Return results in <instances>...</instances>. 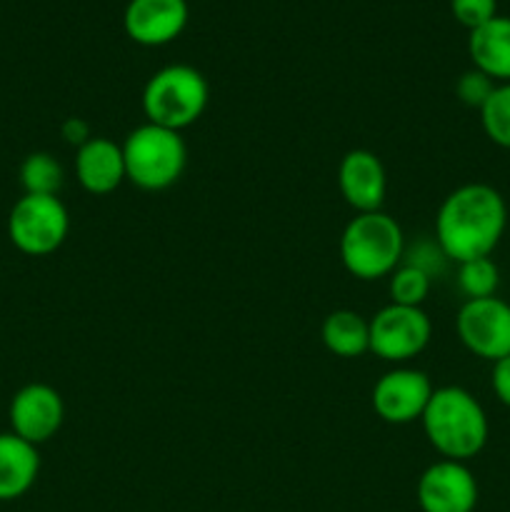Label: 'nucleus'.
Instances as JSON below:
<instances>
[{"instance_id": "nucleus-1", "label": "nucleus", "mask_w": 510, "mask_h": 512, "mask_svg": "<svg viewBox=\"0 0 510 512\" xmlns=\"http://www.w3.org/2000/svg\"><path fill=\"white\" fill-rule=\"evenodd\" d=\"M508 228L505 198L485 183H465L445 195L435 215V243L453 263L490 258Z\"/></svg>"}, {"instance_id": "nucleus-2", "label": "nucleus", "mask_w": 510, "mask_h": 512, "mask_svg": "<svg viewBox=\"0 0 510 512\" xmlns=\"http://www.w3.org/2000/svg\"><path fill=\"white\" fill-rule=\"evenodd\" d=\"M420 425L435 453L443 455L445 460H458V463H468L470 458H475L485 448L490 435L485 408L473 393L460 385L435 388Z\"/></svg>"}, {"instance_id": "nucleus-3", "label": "nucleus", "mask_w": 510, "mask_h": 512, "mask_svg": "<svg viewBox=\"0 0 510 512\" xmlns=\"http://www.w3.org/2000/svg\"><path fill=\"white\" fill-rule=\"evenodd\" d=\"M405 255V235L398 220L385 210L355 213L340 235V260L353 278H388Z\"/></svg>"}, {"instance_id": "nucleus-4", "label": "nucleus", "mask_w": 510, "mask_h": 512, "mask_svg": "<svg viewBox=\"0 0 510 512\" xmlns=\"http://www.w3.org/2000/svg\"><path fill=\"white\" fill-rule=\"evenodd\" d=\"M210 100V85L198 68L185 63L165 65L155 70L143 88L145 123L183 133L198 123Z\"/></svg>"}, {"instance_id": "nucleus-5", "label": "nucleus", "mask_w": 510, "mask_h": 512, "mask_svg": "<svg viewBox=\"0 0 510 512\" xmlns=\"http://www.w3.org/2000/svg\"><path fill=\"white\" fill-rule=\"evenodd\" d=\"M125 175L130 183L148 193L168 190L183 178L188 165V145L178 130L143 123L130 130L123 143Z\"/></svg>"}, {"instance_id": "nucleus-6", "label": "nucleus", "mask_w": 510, "mask_h": 512, "mask_svg": "<svg viewBox=\"0 0 510 512\" xmlns=\"http://www.w3.org/2000/svg\"><path fill=\"white\" fill-rule=\"evenodd\" d=\"M70 233V213L58 195H25L8 215V238L20 253L43 258L55 253Z\"/></svg>"}, {"instance_id": "nucleus-7", "label": "nucleus", "mask_w": 510, "mask_h": 512, "mask_svg": "<svg viewBox=\"0 0 510 512\" xmlns=\"http://www.w3.org/2000/svg\"><path fill=\"white\" fill-rule=\"evenodd\" d=\"M433 338V323L423 308L385 305L370 318V353L393 365H403L423 353Z\"/></svg>"}, {"instance_id": "nucleus-8", "label": "nucleus", "mask_w": 510, "mask_h": 512, "mask_svg": "<svg viewBox=\"0 0 510 512\" xmlns=\"http://www.w3.org/2000/svg\"><path fill=\"white\" fill-rule=\"evenodd\" d=\"M455 333L465 350L475 358L498 360L510 355V303L493 295V298L465 300L455 315Z\"/></svg>"}, {"instance_id": "nucleus-9", "label": "nucleus", "mask_w": 510, "mask_h": 512, "mask_svg": "<svg viewBox=\"0 0 510 512\" xmlns=\"http://www.w3.org/2000/svg\"><path fill=\"white\" fill-rule=\"evenodd\" d=\"M433 383L423 370L395 365L383 373L373 385V410L383 423L410 425L423 418L428 400L433 395Z\"/></svg>"}, {"instance_id": "nucleus-10", "label": "nucleus", "mask_w": 510, "mask_h": 512, "mask_svg": "<svg viewBox=\"0 0 510 512\" xmlns=\"http://www.w3.org/2000/svg\"><path fill=\"white\" fill-rule=\"evenodd\" d=\"M480 488L473 470L458 460H435L415 485V500L423 512H473Z\"/></svg>"}, {"instance_id": "nucleus-11", "label": "nucleus", "mask_w": 510, "mask_h": 512, "mask_svg": "<svg viewBox=\"0 0 510 512\" xmlns=\"http://www.w3.org/2000/svg\"><path fill=\"white\" fill-rule=\"evenodd\" d=\"M10 433L28 440L30 445H43L58 435L65 420V403L53 385H23L10 400Z\"/></svg>"}, {"instance_id": "nucleus-12", "label": "nucleus", "mask_w": 510, "mask_h": 512, "mask_svg": "<svg viewBox=\"0 0 510 512\" xmlns=\"http://www.w3.org/2000/svg\"><path fill=\"white\" fill-rule=\"evenodd\" d=\"M338 188L355 213L383 210L388 195V173L383 160L373 150H348L338 165Z\"/></svg>"}, {"instance_id": "nucleus-13", "label": "nucleus", "mask_w": 510, "mask_h": 512, "mask_svg": "<svg viewBox=\"0 0 510 512\" xmlns=\"http://www.w3.org/2000/svg\"><path fill=\"white\" fill-rule=\"evenodd\" d=\"M188 18V0H128L123 28L133 43L155 48L178 38Z\"/></svg>"}, {"instance_id": "nucleus-14", "label": "nucleus", "mask_w": 510, "mask_h": 512, "mask_svg": "<svg viewBox=\"0 0 510 512\" xmlns=\"http://www.w3.org/2000/svg\"><path fill=\"white\" fill-rule=\"evenodd\" d=\"M75 178L90 195H108L118 190L128 180L123 145L103 135H93L75 153Z\"/></svg>"}, {"instance_id": "nucleus-15", "label": "nucleus", "mask_w": 510, "mask_h": 512, "mask_svg": "<svg viewBox=\"0 0 510 512\" xmlns=\"http://www.w3.org/2000/svg\"><path fill=\"white\" fill-rule=\"evenodd\" d=\"M40 475V453L15 433H0V503L23 498Z\"/></svg>"}, {"instance_id": "nucleus-16", "label": "nucleus", "mask_w": 510, "mask_h": 512, "mask_svg": "<svg viewBox=\"0 0 510 512\" xmlns=\"http://www.w3.org/2000/svg\"><path fill=\"white\" fill-rule=\"evenodd\" d=\"M468 53L473 68L483 70L495 83H510V15H495L470 30Z\"/></svg>"}, {"instance_id": "nucleus-17", "label": "nucleus", "mask_w": 510, "mask_h": 512, "mask_svg": "<svg viewBox=\"0 0 510 512\" xmlns=\"http://www.w3.org/2000/svg\"><path fill=\"white\" fill-rule=\"evenodd\" d=\"M323 345L338 358H360L370 353V320L355 310H333L320 328Z\"/></svg>"}, {"instance_id": "nucleus-18", "label": "nucleus", "mask_w": 510, "mask_h": 512, "mask_svg": "<svg viewBox=\"0 0 510 512\" xmlns=\"http://www.w3.org/2000/svg\"><path fill=\"white\" fill-rule=\"evenodd\" d=\"M18 178L25 195H58L65 183L63 165L53 153H45V150L30 153L20 163Z\"/></svg>"}, {"instance_id": "nucleus-19", "label": "nucleus", "mask_w": 510, "mask_h": 512, "mask_svg": "<svg viewBox=\"0 0 510 512\" xmlns=\"http://www.w3.org/2000/svg\"><path fill=\"white\" fill-rule=\"evenodd\" d=\"M430 278L425 270L415 268V265L400 263L393 273L388 275V290L390 303L395 305H410V308H423L425 298L430 295Z\"/></svg>"}, {"instance_id": "nucleus-20", "label": "nucleus", "mask_w": 510, "mask_h": 512, "mask_svg": "<svg viewBox=\"0 0 510 512\" xmlns=\"http://www.w3.org/2000/svg\"><path fill=\"white\" fill-rule=\"evenodd\" d=\"M500 270L493 258H475L458 263V288L468 300L493 298L498 293Z\"/></svg>"}, {"instance_id": "nucleus-21", "label": "nucleus", "mask_w": 510, "mask_h": 512, "mask_svg": "<svg viewBox=\"0 0 510 512\" xmlns=\"http://www.w3.org/2000/svg\"><path fill=\"white\" fill-rule=\"evenodd\" d=\"M478 113L480 125H483L490 143H495L498 148L510 150V83L495 85L493 95H490L488 103H485Z\"/></svg>"}, {"instance_id": "nucleus-22", "label": "nucleus", "mask_w": 510, "mask_h": 512, "mask_svg": "<svg viewBox=\"0 0 510 512\" xmlns=\"http://www.w3.org/2000/svg\"><path fill=\"white\" fill-rule=\"evenodd\" d=\"M495 85L498 83H495L493 78H488L483 70L470 68L465 70V73L458 78V83H455V95H458V100L463 105L480 110L485 103H488L490 95H493Z\"/></svg>"}, {"instance_id": "nucleus-23", "label": "nucleus", "mask_w": 510, "mask_h": 512, "mask_svg": "<svg viewBox=\"0 0 510 512\" xmlns=\"http://www.w3.org/2000/svg\"><path fill=\"white\" fill-rule=\"evenodd\" d=\"M450 13L463 28L475 30L498 15V0H450Z\"/></svg>"}, {"instance_id": "nucleus-24", "label": "nucleus", "mask_w": 510, "mask_h": 512, "mask_svg": "<svg viewBox=\"0 0 510 512\" xmlns=\"http://www.w3.org/2000/svg\"><path fill=\"white\" fill-rule=\"evenodd\" d=\"M490 385H493V393L505 408H510V355L508 358L493 363V373H490Z\"/></svg>"}, {"instance_id": "nucleus-25", "label": "nucleus", "mask_w": 510, "mask_h": 512, "mask_svg": "<svg viewBox=\"0 0 510 512\" xmlns=\"http://www.w3.org/2000/svg\"><path fill=\"white\" fill-rule=\"evenodd\" d=\"M60 135H63V140L68 145L80 148V145H85L93 138V130H90V123L85 118H68L60 125Z\"/></svg>"}]
</instances>
